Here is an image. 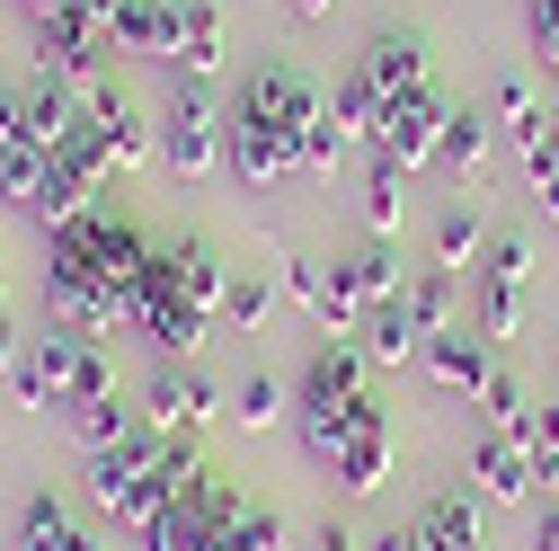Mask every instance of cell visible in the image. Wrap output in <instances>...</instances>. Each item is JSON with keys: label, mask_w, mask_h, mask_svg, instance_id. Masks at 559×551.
<instances>
[{"label": "cell", "mask_w": 559, "mask_h": 551, "mask_svg": "<svg viewBox=\"0 0 559 551\" xmlns=\"http://www.w3.org/2000/svg\"><path fill=\"white\" fill-rule=\"evenodd\" d=\"M524 454H533V471H542V490H559V400H542V409H533Z\"/></svg>", "instance_id": "obj_35"}, {"label": "cell", "mask_w": 559, "mask_h": 551, "mask_svg": "<svg viewBox=\"0 0 559 551\" xmlns=\"http://www.w3.org/2000/svg\"><path fill=\"white\" fill-rule=\"evenodd\" d=\"M178 36H187V0H124L107 19V45L143 62H178Z\"/></svg>", "instance_id": "obj_14"}, {"label": "cell", "mask_w": 559, "mask_h": 551, "mask_svg": "<svg viewBox=\"0 0 559 551\" xmlns=\"http://www.w3.org/2000/svg\"><path fill=\"white\" fill-rule=\"evenodd\" d=\"M178 62H187V81L223 72V10H214V0H187V36H178Z\"/></svg>", "instance_id": "obj_28"}, {"label": "cell", "mask_w": 559, "mask_h": 551, "mask_svg": "<svg viewBox=\"0 0 559 551\" xmlns=\"http://www.w3.org/2000/svg\"><path fill=\"white\" fill-rule=\"evenodd\" d=\"M365 551H417V525H391V534H373Z\"/></svg>", "instance_id": "obj_45"}, {"label": "cell", "mask_w": 559, "mask_h": 551, "mask_svg": "<svg viewBox=\"0 0 559 551\" xmlns=\"http://www.w3.org/2000/svg\"><path fill=\"white\" fill-rule=\"evenodd\" d=\"M524 276H533L524 241H488V258H479V338L488 348L524 329Z\"/></svg>", "instance_id": "obj_10"}, {"label": "cell", "mask_w": 559, "mask_h": 551, "mask_svg": "<svg viewBox=\"0 0 559 551\" xmlns=\"http://www.w3.org/2000/svg\"><path fill=\"white\" fill-rule=\"evenodd\" d=\"M488 116H498V133H515V143H533V133L550 125V116L533 107V81H524V72H507L498 90H488Z\"/></svg>", "instance_id": "obj_30"}, {"label": "cell", "mask_w": 559, "mask_h": 551, "mask_svg": "<svg viewBox=\"0 0 559 551\" xmlns=\"http://www.w3.org/2000/svg\"><path fill=\"white\" fill-rule=\"evenodd\" d=\"M337 161H346V133H337V116L302 125V143H294V169H302V178H329Z\"/></svg>", "instance_id": "obj_34"}, {"label": "cell", "mask_w": 559, "mask_h": 551, "mask_svg": "<svg viewBox=\"0 0 559 551\" xmlns=\"http://www.w3.org/2000/svg\"><path fill=\"white\" fill-rule=\"evenodd\" d=\"M133 427H143V419H133V409L107 391V400H81L72 409V436H81V454H107V445H124Z\"/></svg>", "instance_id": "obj_29"}, {"label": "cell", "mask_w": 559, "mask_h": 551, "mask_svg": "<svg viewBox=\"0 0 559 551\" xmlns=\"http://www.w3.org/2000/svg\"><path fill=\"white\" fill-rule=\"evenodd\" d=\"M471 490H479L488 507H524V499L542 490V471H533V454H524L515 436L479 427V436H471Z\"/></svg>", "instance_id": "obj_12"}, {"label": "cell", "mask_w": 559, "mask_h": 551, "mask_svg": "<svg viewBox=\"0 0 559 551\" xmlns=\"http://www.w3.org/2000/svg\"><path fill=\"white\" fill-rule=\"evenodd\" d=\"M223 285H231V267L204 241H169V249H152L143 285H133V329L160 356H195L214 338V320H223Z\"/></svg>", "instance_id": "obj_4"}, {"label": "cell", "mask_w": 559, "mask_h": 551, "mask_svg": "<svg viewBox=\"0 0 559 551\" xmlns=\"http://www.w3.org/2000/svg\"><path fill=\"white\" fill-rule=\"evenodd\" d=\"M27 10H36V0H27Z\"/></svg>", "instance_id": "obj_52"}, {"label": "cell", "mask_w": 559, "mask_h": 551, "mask_svg": "<svg viewBox=\"0 0 559 551\" xmlns=\"http://www.w3.org/2000/svg\"><path fill=\"white\" fill-rule=\"evenodd\" d=\"M160 161H169V178H204L223 161V116H214V98L195 81H178L169 107H160Z\"/></svg>", "instance_id": "obj_7"}, {"label": "cell", "mask_w": 559, "mask_h": 551, "mask_svg": "<svg viewBox=\"0 0 559 551\" xmlns=\"http://www.w3.org/2000/svg\"><path fill=\"white\" fill-rule=\"evenodd\" d=\"M10 400H19V409H62V400H53V383H45V365H36V356H19V365H10Z\"/></svg>", "instance_id": "obj_38"}, {"label": "cell", "mask_w": 559, "mask_h": 551, "mask_svg": "<svg viewBox=\"0 0 559 551\" xmlns=\"http://www.w3.org/2000/svg\"><path fill=\"white\" fill-rule=\"evenodd\" d=\"M550 133H559V107H550Z\"/></svg>", "instance_id": "obj_50"}, {"label": "cell", "mask_w": 559, "mask_h": 551, "mask_svg": "<svg viewBox=\"0 0 559 551\" xmlns=\"http://www.w3.org/2000/svg\"><path fill=\"white\" fill-rule=\"evenodd\" d=\"M240 507H249L240 480L195 471V480H187V490H178L143 534H133V542H143V551H223V542H231V525H240Z\"/></svg>", "instance_id": "obj_6"}, {"label": "cell", "mask_w": 559, "mask_h": 551, "mask_svg": "<svg viewBox=\"0 0 559 551\" xmlns=\"http://www.w3.org/2000/svg\"><path fill=\"white\" fill-rule=\"evenodd\" d=\"M223 320L231 329H266V276H231L223 285Z\"/></svg>", "instance_id": "obj_37"}, {"label": "cell", "mask_w": 559, "mask_h": 551, "mask_svg": "<svg viewBox=\"0 0 559 551\" xmlns=\"http://www.w3.org/2000/svg\"><path fill=\"white\" fill-rule=\"evenodd\" d=\"M471 258H488V223H479V204L471 196H453L444 214H436V267H471Z\"/></svg>", "instance_id": "obj_24"}, {"label": "cell", "mask_w": 559, "mask_h": 551, "mask_svg": "<svg viewBox=\"0 0 559 551\" xmlns=\"http://www.w3.org/2000/svg\"><path fill=\"white\" fill-rule=\"evenodd\" d=\"M294 10H302V19H329V10H337V0H294Z\"/></svg>", "instance_id": "obj_48"}, {"label": "cell", "mask_w": 559, "mask_h": 551, "mask_svg": "<svg viewBox=\"0 0 559 551\" xmlns=\"http://www.w3.org/2000/svg\"><path fill=\"white\" fill-rule=\"evenodd\" d=\"M27 356L45 365V383H53V400H62V409H81V400H107V391H116L107 338H81V329H45Z\"/></svg>", "instance_id": "obj_8"}, {"label": "cell", "mask_w": 559, "mask_h": 551, "mask_svg": "<svg viewBox=\"0 0 559 551\" xmlns=\"http://www.w3.org/2000/svg\"><path fill=\"white\" fill-rule=\"evenodd\" d=\"M81 10H90V19H98V36H107V19L124 10V0H81Z\"/></svg>", "instance_id": "obj_47"}, {"label": "cell", "mask_w": 559, "mask_h": 551, "mask_svg": "<svg viewBox=\"0 0 559 551\" xmlns=\"http://www.w3.org/2000/svg\"><path fill=\"white\" fill-rule=\"evenodd\" d=\"M542 499H550V507H559V490H542Z\"/></svg>", "instance_id": "obj_51"}, {"label": "cell", "mask_w": 559, "mask_h": 551, "mask_svg": "<svg viewBox=\"0 0 559 551\" xmlns=\"http://www.w3.org/2000/svg\"><path fill=\"white\" fill-rule=\"evenodd\" d=\"M294 427H302V454L337 480L346 499H373L391 480V409L373 400V374H365V348H329L302 365L294 383Z\"/></svg>", "instance_id": "obj_1"}, {"label": "cell", "mask_w": 559, "mask_h": 551, "mask_svg": "<svg viewBox=\"0 0 559 551\" xmlns=\"http://www.w3.org/2000/svg\"><path fill=\"white\" fill-rule=\"evenodd\" d=\"M143 427L152 436H169V445H195V400H187V374H152L143 383Z\"/></svg>", "instance_id": "obj_22"}, {"label": "cell", "mask_w": 559, "mask_h": 551, "mask_svg": "<svg viewBox=\"0 0 559 551\" xmlns=\"http://www.w3.org/2000/svg\"><path fill=\"white\" fill-rule=\"evenodd\" d=\"M53 161L72 169V187H81V196H98V187H107V169H116V152H107V133H98L90 116H81V125L62 133V143H53Z\"/></svg>", "instance_id": "obj_27"}, {"label": "cell", "mask_w": 559, "mask_h": 551, "mask_svg": "<svg viewBox=\"0 0 559 551\" xmlns=\"http://www.w3.org/2000/svg\"><path fill=\"white\" fill-rule=\"evenodd\" d=\"M285 285H294V303L329 329V338H365V312L346 303V285H337V267H320V258H285Z\"/></svg>", "instance_id": "obj_16"}, {"label": "cell", "mask_w": 559, "mask_h": 551, "mask_svg": "<svg viewBox=\"0 0 559 551\" xmlns=\"http://www.w3.org/2000/svg\"><path fill=\"white\" fill-rule=\"evenodd\" d=\"M152 232L124 223V214H90L45 232V303H53V329H81V338H107L133 320V285L152 267Z\"/></svg>", "instance_id": "obj_2"}, {"label": "cell", "mask_w": 559, "mask_h": 551, "mask_svg": "<svg viewBox=\"0 0 559 551\" xmlns=\"http://www.w3.org/2000/svg\"><path fill=\"white\" fill-rule=\"evenodd\" d=\"M400 303H408V320L427 329V338H436V329H462V320H453L462 276H453V267H427V276H408V285H400Z\"/></svg>", "instance_id": "obj_23"}, {"label": "cell", "mask_w": 559, "mask_h": 551, "mask_svg": "<svg viewBox=\"0 0 559 551\" xmlns=\"http://www.w3.org/2000/svg\"><path fill=\"white\" fill-rule=\"evenodd\" d=\"M187 400H195V419H214V409H223V383H214V374H195V365H187Z\"/></svg>", "instance_id": "obj_42"}, {"label": "cell", "mask_w": 559, "mask_h": 551, "mask_svg": "<svg viewBox=\"0 0 559 551\" xmlns=\"http://www.w3.org/2000/svg\"><path fill=\"white\" fill-rule=\"evenodd\" d=\"M0 320H10V276H0Z\"/></svg>", "instance_id": "obj_49"}, {"label": "cell", "mask_w": 559, "mask_h": 551, "mask_svg": "<svg viewBox=\"0 0 559 551\" xmlns=\"http://www.w3.org/2000/svg\"><path fill=\"white\" fill-rule=\"evenodd\" d=\"M524 178H533V204H542V214H550V223H559V152H550V161H542V169H524Z\"/></svg>", "instance_id": "obj_41"}, {"label": "cell", "mask_w": 559, "mask_h": 551, "mask_svg": "<svg viewBox=\"0 0 559 551\" xmlns=\"http://www.w3.org/2000/svg\"><path fill=\"white\" fill-rule=\"evenodd\" d=\"M0 152H36V143H27V98H19V90H0Z\"/></svg>", "instance_id": "obj_40"}, {"label": "cell", "mask_w": 559, "mask_h": 551, "mask_svg": "<svg viewBox=\"0 0 559 551\" xmlns=\"http://www.w3.org/2000/svg\"><path fill=\"white\" fill-rule=\"evenodd\" d=\"M488 133H498V125H488L479 107H453V116H444V133H436V169L471 187V178L488 169Z\"/></svg>", "instance_id": "obj_20"}, {"label": "cell", "mask_w": 559, "mask_h": 551, "mask_svg": "<svg viewBox=\"0 0 559 551\" xmlns=\"http://www.w3.org/2000/svg\"><path fill=\"white\" fill-rule=\"evenodd\" d=\"M417 365H427V383H436V391H453V400H479V391H488V374H498V348H488L479 329H436Z\"/></svg>", "instance_id": "obj_13"}, {"label": "cell", "mask_w": 559, "mask_h": 551, "mask_svg": "<svg viewBox=\"0 0 559 551\" xmlns=\"http://www.w3.org/2000/svg\"><path fill=\"white\" fill-rule=\"evenodd\" d=\"M533 551H559V507L542 499V516H533Z\"/></svg>", "instance_id": "obj_44"}, {"label": "cell", "mask_w": 559, "mask_h": 551, "mask_svg": "<svg viewBox=\"0 0 559 551\" xmlns=\"http://www.w3.org/2000/svg\"><path fill=\"white\" fill-rule=\"evenodd\" d=\"M365 356H373V365H417V356H427V329L408 320V303H382V312L365 320Z\"/></svg>", "instance_id": "obj_25"}, {"label": "cell", "mask_w": 559, "mask_h": 551, "mask_svg": "<svg viewBox=\"0 0 559 551\" xmlns=\"http://www.w3.org/2000/svg\"><path fill=\"white\" fill-rule=\"evenodd\" d=\"M533 62L559 81V0H533Z\"/></svg>", "instance_id": "obj_39"}, {"label": "cell", "mask_w": 559, "mask_h": 551, "mask_svg": "<svg viewBox=\"0 0 559 551\" xmlns=\"http://www.w3.org/2000/svg\"><path fill=\"white\" fill-rule=\"evenodd\" d=\"M444 116H453V98H444L436 81L408 90V98H391V107H382V133H373V161H391V169H436Z\"/></svg>", "instance_id": "obj_9"}, {"label": "cell", "mask_w": 559, "mask_h": 551, "mask_svg": "<svg viewBox=\"0 0 559 551\" xmlns=\"http://www.w3.org/2000/svg\"><path fill=\"white\" fill-rule=\"evenodd\" d=\"M356 72H365V81L382 90V107H391V98H408V90H427V45H417V36H373Z\"/></svg>", "instance_id": "obj_18"}, {"label": "cell", "mask_w": 559, "mask_h": 551, "mask_svg": "<svg viewBox=\"0 0 559 551\" xmlns=\"http://www.w3.org/2000/svg\"><path fill=\"white\" fill-rule=\"evenodd\" d=\"M81 116H90V125L107 133V152H116V169H143V161L160 152V133L143 125V107H133V98H124V81H107V72H98V81L81 90Z\"/></svg>", "instance_id": "obj_11"}, {"label": "cell", "mask_w": 559, "mask_h": 551, "mask_svg": "<svg viewBox=\"0 0 559 551\" xmlns=\"http://www.w3.org/2000/svg\"><path fill=\"white\" fill-rule=\"evenodd\" d=\"M10 551H107V542H98V525H90L72 499L36 490V499L19 507V534H10Z\"/></svg>", "instance_id": "obj_15"}, {"label": "cell", "mask_w": 559, "mask_h": 551, "mask_svg": "<svg viewBox=\"0 0 559 551\" xmlns=\"http://www.w3.org/2000/svg\"><path fill=\"white\" fill-rule=\"evenodd\" d=\"M223 551H294V525H285V507H275V499H249Z\"/></svg>", "instance_id": "obj_31"}, {"label": "cell", "mask_w": 559, "mask_h": 551, "mask_svg": "<svg viewBox=\"0 0 559 551\" xmlns=\"http://www.w3.org/2000/svg\"><path fill=\"white\" fill-rule=\"evenodd\" d=\"M19 356H27V348H19V329H10V320H0V374H10Z\"/></svg>", "instance_id": "obj_46"}, {"label": "cell", "mask_w": 559, "mask_h": 551, "mask_svg": "<svg viewBox=\"0 0 559 551\" xmlns=\"http://www.w3.org/2000/svg\"><path fill=\"white\" fill-rule=\"evenodd\" d=\"M204 462H195V445H169V436H152V427H133L124 445H107V454H90V507L116 525V534H143L187 480H195Z\"/></svg>", "instance_id": "obj_5"}, {"label": "cell", "mask_w": 559, "mask_h": 551, "mask_svg": "<svg viewBox=\"0 0 559 551\" xmlns=\"http://www.w3.org/2000/svg\"><path fill=\"white\" fill-rule=\"evenodd\" d=\"M36 187H45V152H0V196H10L19 214L36 204Z\"/></svg>", "instance_id": "obj_36"}, {"label": "cell", "mask_w": 559, "mask_h": 551, "mask_svg": "<svg viewBox=\"0 0 559 551\" xmlns=\"http://www.w3.org/2000/svg\"><path fill=\"white\" fill-rule=\"evenodd\" d=\"M329 116H337L346 143H365V152H373V133H382V90H373L365 72H346V81L329 90Z\"/></svg>", "instance_id": "obj_26"}, {"label": "cell", "mask_w": 559, "mask_h": 551, "mask_svg": "<svg viewBox=\"0 0 559 551\" xmlns=\"http://www.w3.org/2000/svg\"><path fill=\"white\" fill-rule=\"evenodd\" d=\"M285 409H294V400H285V383H275V374H249V383L231 391V419H240L249 436H258V427H275Z\"/></svg>", "instance_id": "obj_33"}, {"label": "cell", "mask_w": 559, "mask_h": 551, "mask_svg": "<svg viewBox=\"0 0 559 551\" xmlns=\"http://www.w3.org/2000/svg\"><path fill=\"white\" fill-rule=\"evenodd\" d=\"M337 285H346V303L373 320L382 303H400V267H391V249H382V241H365L356 258H337Z\"/></svg>", "instance_id": "obj_21"}, {"label": "cell", "mask_w": 559, "mask_h": 551, "mask_svg": "<svg viewBox=\"0 0 559 551\" xmlns=\"http://www.w3.org/2000/svg\"><path fill=\"white\" fill-rule=\"evenodd\" d=\"M320 116H329V107L311 98V81L294 72V62L249 72L240 98H231V116H223V161H231V178H240L249 196L302 178V169H294V143H302V125H320Z\"/></svg>", "instance_id": "obj_3"}, {"label": "cell", "mask_w": 559, "mask_h": 551, "mask_svg": "<svg viewBox=\"0 0 559 551\" xmlns=\"http://www.w3.org/2000/svg\"><path fill=\"white\" fill-rule=\"evenodd\" d=\"M302 551H365V542H356V525H337V516H329V525H320Z\"/></svg>", "instance_id": "obj_43"}, {"label": "cell", "mask_w": 559, "mask_h": 551, "mask_svg": "<svg viewBox=\"0 0 559 551\" xmlns=\"http://www.w3.org/2000/svg\"><path fill=\"white\" fill-rule=\"evenodd\" d=\"M479 507H488L479 490L427 499V516H417V551H479V542H488V516H479Z\"/></svg>", "instance_id": "obj_17"}, {"label": "cell", "mask_w": 559, "mask_h": 551, "mask_svg": "<svg viewBox=\"0 0 559 551\" xmlns=\"http://www.w3.org/2000/svg\"><path fill=\"white\" fill-rule=\"evenodd\" d=\"M19 98H27V143H36V152H53L62 133L81 125V90L62 81V72H36V81H27Z\"/></svg>", "instance_id": "obj_19"}, {"label": "cell", "mask_w": 559, "mask_h": 551, "mask_svg": "<svg viewBox=\"0 0 559 551\" xmlns=\"http://www.w3.org/2000/svg\"><path fill=\"white\" fill-rule=\"evenodd\" d=\"M400 187H408V169L373 161V178H365V232H373V241H391V232H400V204H408Z\"/></svg>", "instance_id": "obj_32"}]
</instances>
